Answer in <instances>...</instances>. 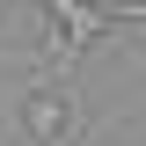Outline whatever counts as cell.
Masks as SVG:
<instances>
[{"label":"cell","mask_w":146,"mask_h":146,"mask_svg":"<svg viewBox=\"0 0 146 146\" xmlns=\"http://www.w3.org/2000/svg\"><path fill=\"white\" fill-rule=\"evenodd\" d=\"M22 139L29 146H73L80 139V95H73L66 66H36V80L22 88Z\"/></svg>","instance_id":"cell-1"}]
</instances>
